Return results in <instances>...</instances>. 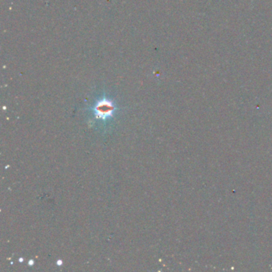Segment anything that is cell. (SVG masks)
<instances>
[{"label":"cell","instance_id":"1","mask_svg":"<svg viewBox=\"0 0 272 272\" xmlns=\"http://www.w3.org/2000/svg\"><path fill=\"white\" fill-rule=\"evenodd\" d=\"M115 107L112 102L106 99L98 102V104L94 107V112L96 114L97 118H101L103 120H106L108 117L112 116Z\"/></svg>","mask_w":272,"mask_h":272}]
</instances>
